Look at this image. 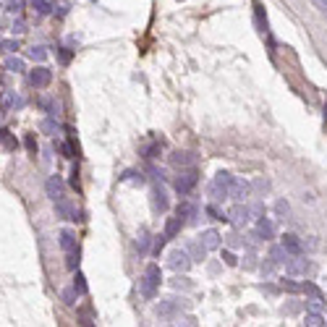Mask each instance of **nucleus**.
<instances>
[{
  "mask_svg": "<svg viewBox=\"0 0 327 327\" xmlns=\"http://www.w3.org/2000/svg\"><path fill=\"white\" fill-rule=\"evenodd\" d=\"M228 243H230L233 249H236V246H241V236H236V233H233V236H228Z\"/></svg>",
  "mask_w": 327,
  "mask_h": 327,
  "instance_id": "603ef678",
  "label": "nucleus"
},
{
  "mask_svg": "<svg viewBox=\"0 0 327 327\" xmlns=\"http://www.w3.org/2000/svg\"><path fill=\"white\" fill-rule=\"evenodd\" d=\"M168 191L162 183H155V189H152V209L155 212H168Z\"/></svg>",
  "mask_w": 327,
  "mask_h": 327,
  "instance_id": "f8f14e48",
  "label": "nucleus"
},
{
  "mask_svg": "<svg viewBox=\"0 0 327 327\" xmlns=\"http://www.w3.org/2000/svg\"><path fill=\"white\" fill-rule=\"evenodd\" d=\"M0 121H3V108H0Z\"/></svg>",
  "mask_w": 327,
  "mask_h": 327,
  "instance_id": "6e6d98bb",
  "label": "nucleus"
},
{
  "mask_svg": "<svg viewBox=\"0 0 327 327\" xmlns=\"http://www.w3.org/2000/svg\"><path fill=\"white\" fill-rule=\"evenodd\" d=\"M191 264H194V259H191V254L186 251V249H173L168 254V267H170L173 272H186Z\"/></svg>",
  "mask_w": 327,
  "mask_h": 327,
  "instance_id": "39448f33",
  "label": "nucleus"
},
{
  "mask_svg": "<svg viewBox=\"0 0 327 327\" xmlns=\"http://www.w3.org/2000/svg\"><path fill=\"white\" fill-rule=\"evenodd\" d=\"M55 128H58V123H55L53 118H48V121H42V131H48V134H53V131H55Z\"/></svg>",
  "mask_w": 327,
  "mask_h": 327,
  "instance_id": "a18cd8bd",
  "label": "nucleus"
},
{
  "mask_svg": "<svg viewBox=\"0 0 327 327\" xmlns=\"http://www.w3.org/2000/svg\"><path fill=\"white\" fill-rule=\"evenodd\" d=\"M50 81H53V71H50L48 66H37V68H32V71H29V84L34 89L50 87Z\"/></svg>",
  "mask_w": 327,
  "mask_h": 327,
  "instance_id": "0eeeda50",
  "label": "nucleus"
},
{
  "mask_svg": "<svg viewBox=\"0 0 327 327\" xmlns=\"http://www.w3.org/2000/svg\"><path fill=\"white\" fill-rule=\"evenodd\" d=\"M58 241H61L63 251H74L76 249V233L74 230H61V233H58Z\"/></svg>",
  "mask_w": 327,
  "mask_h": 327,
  "instance_id": "6ab92c4d",
  "label": "nucleus"
},
{
  "mask_svg": "<svg viewBox=\"0 0 327 327\" xmlns=\"http://www.w3.org/2000/svg\"><path fill=\"white\" fill-rule=\"evenodd\" d=\"M223 259H225L228 267H236L238 264V259H236V254H233V251H223Z\"/></svg>",
  "mask_w": 327,
  "mask_h": 327,
  "instance_id": "37998d69",
  "label": "nucleus"
},
{
  "mask_svg": "<svg viewBox=\"0 0 327 327\" xmlns=\"http://www.w3.org/2000/svg\"><path fill=\"white\" fill-rule=\"evenodd\" d=\"M309 270H311V262H309L303 254L288 256V262H285V272H288V275H306Z\"/></svg>",
  "mask_w": 327,
  "mask_h": 327,
  "instance_id": "1a4fd4ad",
  "label": "nucleus"
},
{
  "mask_svg": "<svg viewBox=\"0 0 327 327\" xmlns=\"http://www.w3.org/2000/svg\"><path fill=\"white\" fill-rule=\"evenodd\" d=\"M170 162L176 168H191V165H196V155H191V152H173Z\"/></svg>",
  "mask_w": 327,
  "mask_h": 327,
  "instance_id": "f3484780",
  "label": "nucleus"
},
{
  "mask_svg": "<svg viewBox=\"0 0 327 327\" xmlns=\"http://www.w3.org/2000/svg\"><path fill=\"white\" fill-rule=\"evenodd\" d=\"M160 149H162V144H160V142H157V144H149V147L144 149V157H147V160L160 157Z\"/></svg>",
  "mask_w": 327,
  "mask_h": 327,
  "instance_id": "f704fd0d",
  "label": "nucleus"
},
{
  "mask_svg": "<svg viewBox=\"0 0 327 327\" xmlns=\"http://www.w3.org/2000/svg\"><path fill=\"white\" fill-rule=\"evenodd\" d=\"M275 212H277L280 217H290V204H288L285 199H277V202H275Z\"/></svg>",
  "mask_w": 327,
  "mask_h": 327,
  "instance_id": "7c9ffc66",
  "label": "nucleus"
},
{
  "mask_svg": "<svg viewBox=\"0 0 327 327\" xmlns=\"http://www.w3.org/2000/svg\"><path fill=\"white\" fill-rule=\"evenodd\" d=\"M199 241H202V246L207 249V251H215V249H220V243H223V236H220L217 230H202V236H199Z\"/></svg>",
  "mask_w": 327,
  "mask_h": 327,
  "instance_id": "4468645a",
  "label": "nucleus"
},
{
  "mask_svg": "<svg viewBox=\"0 0 327 327\" xmlns=\"http://www.w3.org/2000/svg\"><path fill=\"white\" fill-rule=\"evenodd\" d=\"M79 296H81V293H79V290H76L74 285L63 290V301L68 303V306H74V303H76V298H79Z\"/></svg>",
  "mask_w": 327,
  "mask_h": 327,
  "instance_id": "c756f323",
  "label": "nucleus"
},
{
  "mask_svg": "<svg viewBox=\"0 0 327 327\" xmlns=\"http://www.w3.org/2000/svg\"><path fill=\"white\" fill-rule=\"evenodd\" d=\"M196 183H199V170L191 165V168H181V173L176 176V181H173V189H176L181 196H186V194L194 191Z\"/></svg>",
  "mask_w": 327,
  "mask_h": 327,
  "instance_id": "7ed1b4c3",
  "label": "nucleus"
},
{
  "mask_svg": "<svg viewBox=\"0 0 327 327\" xmlns=\"http://www.w3.org/2000/svg\"><path fill=\"white\" fill-rule=\"evenodd\" d=\"M66 267H68L71 272H76V270H79V249L66 251Z\"/></svg>",
  "mask_w": 327,
  "mask_h": 327,
  "instance_id": "bb28decb",
  "label": "nucleus"
},
{
  "mask_svg": "<svg viewBox=\"0 0 327 327\" xmlns=\"http://www.w3.org/2000/svg\"><path fill=\"white\" fill-rule=\"evenodd\" d=\"M311 3L317 6L319 11H324V14H327V0H311Z\"/></svg>",
  "mask_w": 327,
  "mask_h": 327,
  "instance_id": "864d4df0",
  "label": "nucleus"
},
{
  "mask_svg": "<svg viewBox=\"0 0 327 327\" xmlns=\"http://www.w3.org/2000/svg\"><path fill=\"white\" fill-rule=\"evenodd\" d=\"M173 288H186V290H189L191 283H189V277H176V280H173Z\"/></svg>",
  "mask_w": 327,
  "mask_h": 327,
  "instance_id": "c03bdc74",
  "label": "nucleus"
},
{
  "mask_svg": "<svg viewBox=\"0 0 327 327\" xmlns=\"http://www.w3.org/2000/svg\"><path fill=\"white\" fill-rule=\"evenodd\" d=\"M228 220L236 228H243V225H249V220H254L251 217V207H246L243 202H236V207L230 209V215H228Z\"/></svg>",
  "mask_w": 327,
  "mask_h": 327,
  "instance_id": "6e6552de",
  "label": "nucleus"
},
{
  "mask_svg": "<svg viewBox=\"0 0 327 327\" xmlns=\"http://www.w3.org/2000/svg\"><path fill=\"white\" fill-rule=\"evenodd\" d=\"M162 283V270H160V264H147V270L142 275V280H139V290H142V296L144 298H155L157 296V288Z\"/></svg>",
  "mask_w": 327,
  "mask_h": 327,
  "instance_id": "f257e3e1",
  "label": "nucleus"
},
{
  "mask_svg": "<svg viewBox=\"0 0 327 327\" xmlns=\"http://www.w3.org/2000/svg\"><path fill=\"white\" fill-rule=\"evenodd\" d=\"M14 32H16V34H24V32H27L24 19H16V21H14Z\"/></svg>",
  "mask_w": 327,
  "mask_h": 327,
  "instance_id": "49530a36",
  "label": "nucleus"
},
{
  "mask_svg": "<svg viewBox=\"0 0 327 327\" xmlns=\"http://www.w3.org/2000/svg\"><path fill=\"white\" fill-rule=\"evenodd\" d=\"M280 243H283V249H285L290 256L303 254V241H301L298 236H293V233H285V236H283V241H280Z\"/></svg>",
  "mask_w": 327,
  "mask_h": 327,
  "instance_id": "2eb2a0df",
  "label": "nucleus"
},
{
  "mask_svg": "<svg viewBox=\"0 0 327 327\" xmlns=\"http://www.w3.org/2000/svg\"><path fill=\"white\" fill-rule=\"evenodd\" d=\"M32 8L37 11L40 16H45V14H50V0H34V3H32Z\"/></svg>",
  "mask_w": 327,
  "mask_h": 327,
  "instance_id": "2f4dec72",
  "label": "nucleus"
},
{
  "mask_svg": "<svg viewBox=\"0 0 327 327\" xmlns=\"http://www.w3.org/2000/svg\"><path fill=\"white\" fill-rule=\"evenodd\" d=\"M251 196V183L243 181V178H233V186H230V199L233 202H246Z\"/></svg>",
  "mask_w": 327,
  "mask_h": 327,
  "instance_id": "9d476101",
  "label": "nucleus"
},
{
  "mask_svg": "<svg viewBox=\"0 0 327 327\" xmlns=\"http://www.w3.org/2000/svg\"><path fill=\"white\" fill-rule=\"evenodd\" d=\"M8 136H11V134L6 131V128H0V142H6V139H8Z\"/></svg>",
  "mask_w": 327,
  "mask_h": 327,
  "instance_id": "5fc2aeb1",
  "label": "nucleus"
},
{
  "mask_svg": "<svg viewBox=\"0 0 327 327\" xmlns=\"http://www.w3.org/2000/svg\"><path fill=\"white\" fill-rule=\"evenodd\" d=\"M280 288H283V290H288V293H303V283H296V280L293 277H283V280H280Z\"/></svg>",
  "mask_w": 327,
  "mask_h": 327,
  "instance_id": "4be33fe9",
  "label": "nucleus"
},
{
  "mask_svg": "<svg viewBox=\"0 0 327 327\" xmlns=\"http://www.w3.org/2000/svg\"><path fill=\"white\" fill-rule=\"evenodd\" d=\"M53 204H55L58 217H63V220H79V212H76V207L71 204V199H68V196H63V199H58V202H53Z\"/></svg>",
  "mask_w": 327,
  "mask_h": 327,
  "instance_id": "ddd939ff",
  "label": "nucleus"
},
{
  "mask_svg": "<svg viewBox=\"0 0 327 327\" xmlns=\"http://www.w3.org/2000/svg\"><path fill=\"white\" fill-rule=\"evenodd\" d=\"M324 113H327V105H324Z\"/></svg>",
  "mask_w": 327,
  "mask_h": 327,
  "instance_id": "4d7b16f0",
  "label": "nucleus"
},
{
  "mask_svg": "<svg viewBox=\"0 0 327 327\" xmlns=\"http://www.w3.org/2000/svg\"><path fill=\"white\" fill-rule=\"evenodd\" d=\"M74 288L79 290V293H87V277L81 272H76V277H74Z\"/></svg>",
  "mask_w": 327,
  "mask_h": 327,
  "instance_id": "4c0bfd02",
  "label": "nucleus"
},
{
  "mask_svg": "<svg viewBox=\"0 0 327 327\" xmlns=\"http://www.w3.org/2000/svg\"><path fill=\"white\" fill-rule=\"evenodd\" d=\"M24 147L29 155H37V139H34V134H27L24 136Z\"/></svg>",
  "mask_w": 327,
  "mask_h": 327,
  "instance_id": "473e14b6",
  "label": "nucleus"
},
{
  "mask_svg": "<svg viewBox=\"0 0 327 327\" xmlns=\"http://www.w3.org/2000/svg\"><path fill=\"white\" fill-rule=\"evenodd\" d=\"M309 301V311H319L322 309V298H306Z\"/></svg>",
  "mask_w": 327,
  "mask_h": 327,
  "instance_id": "de8ad7c7",
  "label": "nucleus"
},
{
  "mask_svg": "<svg viewBox=\"0 0 327 327\" xmlns=\"http://www.w3.org/2000/svg\"><path fill=\"white\" fill-rule=\"evenodd\" d=\"M149 230L147 228H142L139 230V238H136V249H139V254H147V246H149Z\"/></svg>",
  "mask_w": 327,
  "mask_h": 327,
  "instance_id": "b1692460",
  "label": "nucleus"
},
{
  "mask_svg": "<svg viewBox=\"0 0 327 327\" xmlns=\"http://www.w3.org/2000/svg\"><path fill=\"white\" fill-rule=\"evenodd\" d=\"M275 272V262H272V256H267V259L262 262V275L267 277V275H272Z\"/></svg>",
  "mask_w": 327,
  "mask_h": 327,
  "instance_id": "a19ab883",
  "label": "nucleus"
},
{
  "mask_svg": "<svg viewBox=\"0 0 327 327\" xmlns=\"http://www.w3.org/2000/svg\"><path fill=\"white\" fill-rule=\"evenodd\" d=\"M3 144H6V149H8V152H14V149H16V147H19V144H16V139H14V136H8V139H6V142H3Z\"/></svg>",
  "mask_w": 327,
  "mask_h": 327,
  "instance_id": "3c124183",
  "label": "nucleus"
},
{
  "mask_svg": "<svg viewBox=\"0 0 327 327\" xmlns=\"http://www.w3.org/2000/svg\"><path fill=\"white\" fill-rule=\"evenodd\" d=\"M165 241H168V236H165V233H160V236H155V246H152V254H155V256H160L162 246H165Z\"/></svg>",
  "mask_w": 327,
  "mask_h": 327,
  "instance_id": "72a5a7b5",
  "label": "nucleus"
},
{
  "mask_svg": "<svg viewBox=\"0 0 327 327\" xmlns=\"http://www.w3.org/2000/svg\"><path fill=\"white\" fill-rule=\"evenodd\" d=\"M186 251L191 254V259H194V262H202L204 256H207V249L202 246V241H199V238H196V241H194V243H191V246L186 249Z\"/></svg>",
  "mask_w": 327,
  "mask_h": 327,
  "instance_id": "412c9836",
  "label": "nucleus"
},
{
  "mask_svg": "<svg viewBox=\"0 0 327 327\" xmlns=\"http://www.w3.org/2000/svg\"><path fill=\"white\" fill-rule=\"evenodd\" d=\"M6 11H8L11 16H19V14H21V0H8V3H6Z\"/></svg>",
  "mask_w": 327,
  "mask_h": 327,
  "instance_id": "58836bf2",
  "label": "nucleus"
},
{
  "mask_svg": "<svg viewBox=\"0 0 327 327\" xmlns=\"http://www.w3.org/2000/svg\"><path fill=\"white\" fill-rule=\"evenodd\" d=\"M186 306H189V303H186L183 298H165V301H160L157 306H155V311H157V317H162V319H173Z\"/></svg>",
  "mask_w": 327,
  "mask_h": 327,
  "instance_id": "20e7f679",
  "label": "nucleus"
},
{
  "mask_svg": "<svg viewBox=\"0 0 327 327\" xmlns=\"http://www.w3.org/2000/svg\"><path fill=\"white\" fill-rule=\"evenodd\" d=\"M61 152H63V157H74V155H76V152H74V144H71V142H68V144H63V147H61Z\"/></svg>",
  "mask_w": 327,
  "mask_h": 327,
  "instance_id": "09e8293b",
  "label": "nucleus"
},
{
  "mask_svg": "<svg viewBox=\"0 0 327 327\" xmlns=\"http://www.w3.org/2000/svg\"><path fill=\"white\" fill-rule=\"evenodd\" d=\"M270 256H272V262H275V264H285L290 254L283 249V243H280V246H272V249H270Z\"/></svg>",
  "mask_w": 327,
  "mask_h": 327,
  "instance_id": "5701e85b",
  "label": "nucleus"
},
{
  "mask_svg": "<svg viewBox=\"0 0 327 327\" xmlns=\"http://www.w3.org/2000/svg\"><path fill=\"white\" fill-rule=\"evenodd\" d=\"M230 186H233V173H228V170L215 173L212 183H209V199L212 202H225L230 196Z\"/></svg>",
  "mask_w": 327,
  "mask_h": 327,
  "instance_id": "f03ea898",
  "label": "nucleus"
},
{
  "mask_svg": "<svg viewBox=\"0 0 327 327\" xmlns=\"http://www.w3.org/2000/svg\"><path fill=\"white\" fill-rule=\"evenodd\" d=\"M303 322H306L309 327H319V324H324V314L322 311H306Z\"/></svg>",
  "mask_w": 327,
  "mask_h": 327,
  "instance_id": "393cba45",
  "label": "nucleus"
},
{
  "mask_svg": "<svg viewBox=\"0 0 327 327\" xmlns=\"http://www.w3.org/2000/svg\"><path fill=\"white\" fill-rule=\"evenodd\" d=\"M45 191H48V196H50L53 202L63 199V196H66V181L61 176H50L48 183H45Z\"/></svg>",
  "mask_w": 327,
  "mask_h": 327,
  "instance_id": "9b49d317",
  "label": "nucleus"
},
{
  "mask_svg": "<svg viewBox=\"0 0 327 327\" xmlns=\"http://www.w3.org/2000/svg\"><path fill=\"white\" fill-rule=\"evenodd\" d=\"M183 225H186V220H183L181 215H173V217H168L165 230H162V233H165V236H168V241H170V238H176V236H178Z\"/></svg>",
  "mask_w": 327,
  "mask_h": 327,
  "instance_id": "a211bd4d",
  "label": "nucleus"
},
{
  "mask_svg": "<svg viewBox=\"0 0 327 327\" xmlns=\"http://www.w3.org/2000/svg\"><path fill=\"white\" fill-rule=\"evenodd\" d=\"M0 108H8V110H19V108H24V100H21L16 92H3L0 95Z\"/></svg>",
  "mask_w": 327,
  "mask_h": 327,
  "instance_id": "dca6fc26",
  "label": "nucleus"
},
{
  "mask_svg": "<svg viewBox=\"0 0 327 327\" xmlns=\"http://www.w3.org/2000/svg\"><path fill=\"white\" fill-rule=\"evenodd\" d=\"M6 71L21 74V71H24V61H21V58H8V61H6Z\"/></svg>",
  "mask_w": 327,
  "mask_h": 327,
  "instance_id": "a878e982",
  "label": "nucleus"
},
{
  "mask_svg": "<svg viewBox=\"0 0 327 327\" xmlns=\"http://www.w3.org/2000/svg\"><path fill=\"white\" fill-rule=\"evenodd\" d=\"M254 21H256V27H259L262 34H270V29H267V16H264V8L259 0H254Z\"/></svg>",
  "mask_w": 327,
  "mask_h": 327,
  "instance_id": "aec40b11",
  "label": "nucleus"
},
{
  "mask_svg": "<svg viewBox=\"0 0 327 327\" xmlns=\"http://www.w3.org/2000/svg\"><path fill=\"white\" fill-rule=\"evenodd\" d=\"M207 215L212 217V220H228V215L223 212V209H217L215 204H209V207H207Z\"/></svg>",
  "mask_w": 327,
  "mask_h": 327,
  "instance_id": "e433bc0d",
  "label": "nucleus"
},
{
  "mask_svg": "<svg viewBox=\"0 0 327 327\" xmlns=\"http://www.w3.org/2000/svg\"><path fill=\"white\" fill-rule=\"evenodd\" d=\"M262 215H264V204H256V207H251V217H254V220H259Z\"/></svg>",
  "mask_w": 327,
  "mask_h": 327,
  "instance_id": "8fccbe9b",
  "label": "nucleus"
},
{
  "mask_svg": "<svg viewBox=\"0 0 327 327\" xmlns=\"http://www.w3.org/2000/svg\"><path fill=\"white\" fill-rule=\"evenodd\" d=\"M58 58H61V63H63V66H68V63H71V58H74V50L61 48V50H58Z\"/></svg>",
  "mask_w": 327,
  "mask_h": 327,
  "instance_id": "ea45409f",
  "label": "nucleus"
},
{
  "mask_svg": "<svg viewBox=\"0 0 327 327\" xmlns=\"http://www.w3.org/2000/svg\"><path fill=\"white\" fill-rule=\"evenodd\" d=\"M0 50L16 53V50H19V40H0Z\"/></svg>",
  "mask_w": 327,
  "mask_h": 327,
  "instance_id": "c9c22d12",
  "label": "nucleus"
},
{
  "mask_svg": "<svg viewBox=\"0 0 327 327\" xmlns=\"http://www.w3.org/2000/svg\"><path fill=\"white\" fill-rule=\"evenodd\" d=\"M303 293H306L309 298H322V290L314 283H309V280H303Z\"/></svg>",
  "mask_w": 327,
  "mask_h": 327,
  "instance_id": "c85d7f7f",
  "label": "nucleus"
},
{
  "mask_svg": "<svg viewBox=\"0 0 327 327\" xmlns=\"http://www.w3.org/2000/svg\"><path fill=\"white\" fill-rule=\"evenodd\" d=\"M254 189L267 194V191H270V181H254V183H251V191H254Z\"/></svg>",
  "mask_w": 327,
  "mask_h": 327,
  "instance_id": "79ce46f5",
  "label": "nucleus"
},
{
  "mask_svg": "<svg viewBox=\"0 0 327 327\" xmlns=\"http://www.w3.org/2000/svg\"><path fill=\"white\" fill-rule=\"evenodd\" d=\"M251 238L254 241H272L275 238V223L270 217H259L256 220V228H254V233H251Z\"/></svg>",
  "mask_w": 327,
  "mask_h": 327,
  "instance_id": "423d86ee",
  "label": "nucleus"
},
{
  "mask_svg": "<svg viewBox=\"0 0 327 327\" xmlns=\"http://www.w3.org/2000/svg\"><path fill=\"white\" fill-rule=\"evenodd\" d=\"M29 58H32V61H37V63H42L45 58H48V48L37 45V48H32V50H29Z\"/></svg>",
  "mask_w": 327,
  "mask_h": 327,
  "instance_id": "cd10ccee",
  "label": "nucleus"
}]
</instances>
